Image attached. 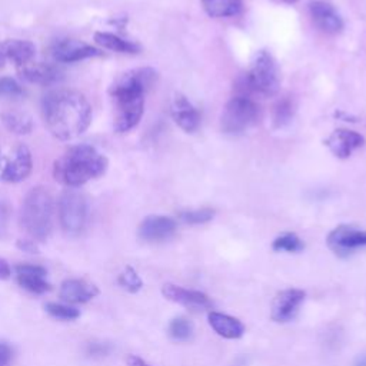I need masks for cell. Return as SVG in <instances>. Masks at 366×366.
<instances>
[{
    "label": "cell",
    "instance_id": "obj_1",
    "mask_svg": "<svg viewBox=\"0 0 366 366\" xmlns=\"http://www.w3.org/2000/svg\"><path fill=\"white\" fill-rule=\"evenodd\" d=\"M43 117L49 132L59 140H71L84 133L92 123V104L77 90L59 89L44 96Z\"/></svg>",
    "mask_w": 366,
    "mask_h": 366
},
{
    "label": "cell",
    "instance_id": "obj_2",
    "mask_svg": "<svg viewBox=\"0 0 366 366\" xmlns=\"http://www.w3.org/2000/svg\"><path fill=\"white\" fill-rule=\"evenodd\" d=\"M157 71L153 67H137L120 74L110 86L109 93L114 103L113 127L126 133L136 127L144 112V94L156 83Z\"/></svg>",
    "mask_w": 366,
    "mask_h": 366
},
{
    "label": "cell",
    "instance_id": "obj_3",
    "mask_svg": "<svg viewBox=\"0 0 366 366\" xmlns=\"http://www.w3.org/2000/svg\"><path fill=\"white\" fill-rule=\"evenodd\" d=\"M107 166V157L96 147L90 144H76L54 162L53 176L63 186L74 189L103 176Z\"/></svg>",
    "mask_w": 366,
    "mask_h": 366
},
{
    "label": "cell",
    "instance_id": "obj_4",
    "mask_svg": "<svg viewBox=\"0 0 366 366\" xmlns=\"http://www.w3.org/2000/svg\"><path fill=\"white\" fill-rule=\"evenodd\" d=\"M23 229L36 240L44 242L53 227V197L43 186L30 189L20 210Z\"/></svg>",
    "mask_w": 366,
    "mask_h": 366
},
{
    "label": "cell",
    "instance_id": "obj_5",
    "mask_svg": "<svg viewBox=\"0 0 366 366\" xmlns=\"http://www.w3.org/2000/svg\"><path fill=\"white\" fill-rule=\"evenodd\" d=\"M246 84L249 90L263 97H272L277 94L280 87L279 69L276 60L269 51L260 50L256 53L246 74Z\"/></svg>",
    "mask_w": 366,
    "mask_h": 366
},
{
    "label": "cell",
    "instance_id": "obj_6",
    "mask_svg": "<svg viewBox=\"0 0 366 366\" xmlns=\"http://www.w3.org/2000/svg\"><path fill=\"white\" fill-rule=\"evenodd\" d=\"M259 119V106L244 94L232 97L222 113L220 127L226 134H240L250 129Z\"/></svg>",
    "mask_w": 366,
    "mask_h": 366
},
{
    "label": "cell",
    "instance_id": "obj_7",
    "mask_svg": "<svg viewBox=\"0 0 366 366\" xmlns=\"http://www.w3.org/2000/svg\"><path fill=\"white\" fill-rule=\"evenodd\" d=\"M89 217V204L86 197L74 190L66 189L59 197V220L64 233L70 236L80 234Z\"/></svg>",
    "mask_w": 366,
    "mask_h": 366
},
{
    "label": "cell",
    "instance_id": "obj_8",
    "mask_svg": "<svg viewBox=\"0 0 366 366\" xmlns=\"http://www.w3.org/2000/svg\"><path fill=\"white\" fill-rule=\"evenodd\" d=\"M33 170V159L30 149L17 143L9 150L0 153V182L19 183L30 176Z\"/></svg>",
    "mask_w": 366,
    "mask_h": 366
},
{
    "label": "cell",
    "instance_id": "obj_9",
    "mask_svg": "<svg viewBox=\"0 0 366 366\" xmlns=\"http://www.w3.org/2000/svg\"><path fill=\"white\" fill-rule=\"evenodd\" d=\"M329 249L339 257H347L356 249L366 246V230H357L349 224L335 227L327 239Z\"/></svg>",
    "mask_w": 366,
    "mask_h": 366
},
{
    "label": "cell",
    "instance_id": "obj_10",
    "mask_svg": "<svg viewBox=\"0 0 366 366\" xmlns=\"http://www.w3.org/2000/svg\"><path fill=\"white\" fill-rule=\"evenodd\" d=\"M162 295L173 302V303H179L190 310H196V312H202V310H207L213 307V302L212 299L199 290H192V289H184L182 286L173 285V283H164L162 286Z\"/></svg>",
    "mask_w": 366,
    "mask_h": 366
},
{
    "label": "cell",
    "instance_id": "obj_11",
    "mask_svg": "<svg viewBox=\"0 0 366 366\" xmlns=\"http://www.w3.org/2000/svg\"><path fill=\"white\" fill-rule=\"evenodd\" d=\"M51 54L56 61L76 63L84 59L102 56L103 51L76 39H61L53 44Z\"/></svg>",
    "mask_w": 366,
    "mask_h": 366
},
{
    "label": "cell",
    "instance_id": "obj_12",
    "mask_svg": "<svg viewBox=\"0 0 366 366\" xmlns=\"http://www.w3.org/2000/svg\"><path fill=\"white\" fill-rule=\"evenodd\" d=\"M176 229H177V223L174 219L169 216L152 214L142 220L137 234L144 242L159 243L173 237L176 233Z\"/></svg>",
    "mask_w": 366,
    "mask_h": 366
},
{
    "label": "cell",
    "instance_id": "obj_13",
    "mask_svg": "<svg viewBox=\"0 0 366 366\" xmlns=\"http://www.w3.org/2000/svg\"><path fill=\"white\" fill-rule=\"evenodd\" d=\"M305 296L306 293L300 289H285L279 292L272 303V319L277 323H286L292 320L297 315Z\"/></svg>",
    "mask_w": 366,
    "mask_h": 366
},
{
    "label": "cell",
    "instance_id": "obj_14",
    "mask_svg": "<svg viewBox=\"0 0 366 366\" xmlns=\"http://www.w3.org/2000/svg\"><path fill=\"white\" fill-rule=\"evenodd\" d=\"M309 13L315 26L326 34H337L343 30V20L336 9L323 0L309 3Z\"/></svg>",
    "mask_w": 366,
    "mask_h": 366
},
{
    "label": "cell",
    "instance_id": "obj_15",
    "mask_svg": "<svg viewBox=\"0 0 366 366\" xmlns=\"http://www.w3.org/2000/svg\"><path fill=\"white\" fill-rule=\"evenodd\" d=\"M325 144L339 159H347L355 150L365 146V137L349 129H336L326 139Z\"/></svg>",
    "mask_w": 366,
    "mask_h": 366
},
{
    "label": "cell",
    "instance_id": "obj_16",
    "mask_svg": "<svg viewBox=\"0 0 366 366\" xmlns=\"http://www.w3.org/2000/svg\"><path fill=\"white\" fill-rule=\"evenodd\" d=\"M19 73L20 77L26 81L40 86H50L59 83L63 79V71L57 66L49 63L30 61L24 66H20Z\"/></svg>",
    "mask_w": 366,
    "mask_h": 366
},
{
    "label": "cell",
    "instance_id": "obj_17",
    "mask_svg": "<svg viewBox=\"0 0 366 366\" xmlns=\"http://www.w3.org/2000/svg\"><path fill=\"white\" fill-rule=\"evenodd\" d=\"M17 273V283L34 293V295H43L51 289V285L46 280L47 270L43 266L37 264H17L16 266Z\"/></svg>",
    "mask_w": 366,
    "mask_h": 366
},
{
    "label": "cell",
    "instance_id": "obj_18",
    "mask_svg": "<svg viewBox=\"0 0 366 366\" xmlns=\"http://www.w3.org/2000/svg\"><path fill=\"white\" fill-rule=\"evenodd\" d=\"M170 113L176 124L186 133H193L197 130L200 124V114L196 110V107L184 96L182 94L174 96L172 102Z\"/></svg>",
    "mask_w": 366,
    "mask_h": 366
},
{
    "label": "cell",
    "instance_id": "obj_19",
    "mask_svg": "<svg viewBox=\"0 0 366 366\" xmlns=\"http://www.w3.org/2000/svg\"><path fill=\"white\" fill-rule=\"evenodd\" d=\"M97 295V286L84 279H66L59 290V296L67 303H86Z\"/></svg>",
    "mask_w": 366,
    "mask_h": 366
},
{
    "label": "cell",
    "instance_id": "obj_20",
    "mask_svg": "<svg viewBox=\"0 0 366 366\" xmlns=\"http://www.w3.org/2000/svg\"><path fill=\"white\" fill-rule=\"evenodd\" d=\"M36 54V46L29 40L6 39L0 41V57L11 60L19 67L30 63Z\"/></svg>",
    "mask_w": 366,
    "mask_h": 366
},
{
    "label": "cell",
    "instance_id": "obj_21",
    "mask_svg": "<svg viewBox=\"0 0 366 366\" xmlns=\"http://www.w3.org/2000/svg\"><path fill=\"white\" fill-rule=\"evenodd\" d=\"M207 322L210 327L224 339H239L244 333V325L239 319L226 313L212 310L207 315Z\"/></svg>",
    "mask_w": 366,
    "mask_h": 366
},
{
    "label": "cell",
    "instance_id": "obj_22",
    "mask_svg": "<svg viewBox=\"0 0 366 366\" xmlns=\"http://www.w3.org/2000/svg\"><path fill=\"white\" fill-rule=\"evenodd\" d=\"M94 41L97 44H100L103 49L107 50H113L117 53H129V54H134L140 51V46L134 41H129L124 40L113 33L109 31H96L94 33Z\"/></svg>",
    "mask_w": 366,
    "mask_h": 366
},
{
    "label": "cell",
    "instance_id": "obj_23",
    "mask_svg": "<svg viewBox=\"0 0 366 366\" xmlns=\"http://www.w3.org/2000/svg\"><path fill=\"white\" fill-rule=\"evenodd\" d=\"M4 127L14 134H29L33 130L31 116L24 112L7 110L0 114Z\"/></svg>",
    "mask_w": 366,
    "mask_h": 366
},
{
    "label": "cell",
    "instance_id": "obj_24",
    "mask_svg": "<svg viewBox=\"0 0 366 366\" xmlns=\"http://www.w3.org/2000/svg\"><path fill=\"white\" fill-rule=\"evenodd\" d=\"M204 11L210 17H233L243 10L242 0H202Z\"/></svg>",
    "mask_w": 366,
    "mask_h": 366
},
{
    "label": "cell",
    "instance_id": "obj_25",
    "mask_svg": "<svg viewBox=\"0 0 366 366\" xmlns=\"http://www.w3.org/2000/svg\"><path fill=\"white\" fill-rule=\"evenodd\" d=\"M193 332H194L193 323L184 316H177L172 319L167 326V335L170 336V339L176 342L190 340L193 336Z\"/></svg>",
    "mask_w": 366,
    "mask_h": 366
},
{
    "label": "cell",
    "instance_id": "obj_26",
    "mask_svg": "<svg viewBox=\"0 0 366 366\" xmlns=\"http://www.w3.org/2000/svg\"><path fill=\"white\" fill-rule=\"evenodd\" d=\"M305 247V243L302 239L292 232H286L279 234L273 242H272V249L274 252H286V253H299Z\"/></svg>",
    "mask_w": 366,
    "mask_h": 366
},
{
    "label": "cell",
    "instance_id": "obj_27",
    "mask_svg": "<svg viewBox=\"0 0 366 366\" xmlns=\"http://www.w3.org/2000/svg\"><path fill=\"white\" fill-rule=\"evenodd\" d=\"M295 114V104L289 97L280 99L273 107V124L274 127H285L290 123Z\"/></svg>",
    "mask_w": 366,
    "mask_h": 366
},
{
    "label": "cell",
    "instance_id": "obj_28",
    "mask_svg": "<svg viewBox=\"0 0 366 366\" xmlns=\"http://www.w3.org/2000/svg\"><path fill=\"white\" fill-rule=\"evenodd\" d=\"M117 283L120 287H123L129 293H137L143 287V280L140 279L139 273L132 266H126L120 272V274L117 277Z\"/></svg>",
    "mask_w": 366,
    "mask_h": 366
},
{
    "label": "cell",
    "instance_id": "obj_29",
    "mask_svg": "<svg viewBox=\"0 0 366 366\" xmlns=\"http://www.w3.org/2000/svg\"><path fill=\"white\" fill-rule=\"evenodd\" d=\"M213 217H214V210L209 207L182 210L179 213V219L187 224H203L210 222Z\"/></svg>",
    "mask_w": 366,
    "mask_h": 366
},
{
    "label": "cell",
    "instance_id": "obj_30",
    "mask_svg": "<svg viewBox=\"0 0 366 366\" xmlns=\"http://www.w3.org/2000/svg\"><path fill=\"white\" fill-rule=\"evenodd\" d=\"M46 312L56 319L60 320H74L80 316L79 309L71 307L69 305H63V303H56V302H49L44 305Z\"/></svg>",
    "mask_w": 366,
    "mask_h": 366
},
{
    "label": "cell",
    "instance_id": "obj_31",
    "mask_svg": "<svg viewBox=\"0 0 366 366\" xmlns=\"http://www.w3.org/2000/svg\"><path fill=\"white\" fill-rule=\"evenodd\" d=\"M0 96L6 97H21L23 89L21 86L11 77H0Z\"/></svg>",
    "mask_w": 366,
    "mask_h": 366
},
{
    "label": "cell",
    "instance_id": "obj_32",
    "mask_svg": "<svg viewBox=\"0 0 366 366\" xmlns=\"http://www.w3.org/2000/svg\"><path fill=\"white\" fill-rule=\"evenodd\" d=\"M113 350V346L107 342H90L86 345L84 352L90 357H104Z\"/></svg>",
    "mask_w": 366,
    "mask_h": 366
},
{
    "label": "cell",
    "instance_id": "obj_33",
    "mask_svg": "<svg viewBox=\"0 0 366 366\" xmlns=\"http://www.w3.org/2000/svg\"><path fill=\"white\" fill-rule=\"evenodd\" d=\"M16 246L17 249H20L21 252H26V253H31V254H36L39 253V246L36 244L34 240H30V239H19L16 242Z\"/></svg>",
    "mask_w": 366,
    "mask_h": 366
},
{
    "label": "cell",
    "instance_id": "obj_34",
    "mask_svg": "<svg viewBox=\"0 0 366 366\" xmlns=\"http://www.w3.org/2000/svg\"><path fill=\"white\" fill-rule=\"evenodd\" d=\"M11 347L7 343L0 342V366H9L11 362Z\"/></svg>",
    "mask_w": 366,
    "mask_h": 366
},
{
    "label": "cell",
    "instance_id": "obj_35",
    "mask_svg": "<svg viewBox=\"0 0 366 366\" xmlns=\"http://www.w3.org/2000/svg\"><path fill=\"white\" fill-rule=\"evenodd\" d=\"M7 220H9V204L0 200V232L6 229Z\"/></svg>",
    "mask_w": 366,
    "mask_h": 366
},
{
    "label": "cell",
    "instance_id": "obj_36",
    "mask_svg": "<svg viewBox=\"0 0 366 366\" xmlns=\"http://www.w3.org/2000/svg\"><path fill=\"white\" fill-rule=\"evenodd\" d=\"M10 274H11V269H10L9 263H7V260L0 257V280L9 279Z\"/></svg>",
    "mask_w": 366,
    "mask_h": 366
},
{
    "label": "cell",
    "instance_id": "obj_37",
    "mask_svg": "<svg viewBox=\"0 0 366 366\" xmlns=\"http://www.w3.org/2000/svg\"><path fill=\"white\" fill-rule=\"evenodd\" d=\"M126 365L127 366H150L147 362H144L142 357H139L136 355H129L126 357Z\"/></svg>",
    "mask_w": 366,
    "mask_h": 366
},
{
    "label": "cell",
    "instance_id": "obj_38",
    "mask_svg": "<svg viewBox=\"0 0 366 366\" xmlns=\"http://www.w3.org/2000/svg\"><path fill=\"white\" fill-rule=\"evenodd\" d=\"M355 366H366V353L360 355L356 357L355 360Z\"/></svg>",
    "mask_w": 366,
    "mask_h": 366
},
{
    "label": "cell",
    "instance_id": "obj_39",
    "mask_svg": "<svg viewBox=\"0 0 366 366\" xmlns=\"http://www.w3.org/2000/svg\"><path fill=\"white\" fill-rule=\"evenodd\" d=\"M282 1H285V3H289V4H293V3H296L297 0H282Z\"/></svg>",
    "mask_w": 366,
    "mask_h": 366
},
{
    "label": "cell",
    "instance_id": "obj_40",
    "mask_svg": "<svg viewBox=\"0 0 366 366\" xmlns=\"http://www.w3.org/2000/svg\"><path fill=\"white\" fill-rule=\"evenodd\" d=\"M1 63H3V59H1V57H0V66H1Z\"/></svg>",
    "mask_w": 366,
    "mask_h": 366
}]
</instances>
